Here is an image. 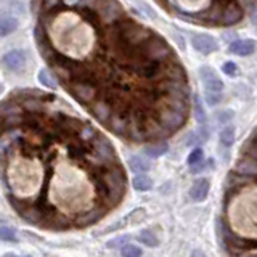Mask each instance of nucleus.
<instances>
[{"instance_id": "nucleus-1", "label": "nucleus", "mask_w": 257, "mask_h": 257, "mask_svg": "<svg viewBox=\"0 0 257 257\" xmlns=\"http://www.w3.org/2000/svg\"><path fill=\"white\" fill-rule=\"evenodd\" d=\"M217 228H219V241L222 243V247L230 255H239L241 252H244L251 247V246H247L249 243L244 238H241L236 235V233L231 231V228L223 222V219H219V222H217Z\"/></svg>"}, {"instance_id": "nucleus-2", "label": "nucleus", "mask_w": 257, "mask_h": 257, "mask_svg": "<svg viewBox=\"0 0 257 257\" xmlns=\"http://www.w3.org/2000/svg\"><path fill=\"white\" fill-rule=\"evenodd\" d=\"M185 120H187V114H183L179 109H175L172 104H169L164 98L163 104H161V108L156 112V122L161 127H164L169 134H174L185 124Z\"/></svg>"}, {"instance_id": "nucleus-3", "label": "nucleus", "mask_w": 257, "mask_h": 257, "mask_svg": "<svg viewBox=\"0 0 257 257\" xmlns=\"http://www.w3.org/2000/svg\"><path fill=\"white\" fill-rule=\"evenodd\" d=\"M142 53L145 60H153V61H164L166 58L171 56V47L166 40L158 36L151 34L145 42L142 44Z\"/></svg>"}, {"instance_id": "nucleus-4", "label": "nucleus", "mask_w": 257, "mask_h": 257, "mask_svg": "<svg viewBox=\"0 0 257 257\" xmlns=\"http://www.w3.org/2000/svg\"><path fill=\"white\" fill-rule=\"evenodd\" d=\"M153 32L150 29H147L142 24H137L134 21H125L120 24V31L119 36L122 37L124 44L127 47H139L140 44H143Z\"/></svg>"}, {"instance_id": "nucleus-5", "label": "nucleus", "mask_w": 257, "mask_h": 257, "mask_svg": "<svg viewBox=\"0 0 257 257\" xmlns=\"http://www.w3.org/2000/svg\"><path fill=\"white\" fill-rule=\"evenodd\" d=\"M199 80L203 87L206 88V92H212V93H220L223 88L222 79L217 76V72L211 66H201L199 71Z\"/></svg>"}, {"instance_id": "nucleus-6", "label": "nucleus", "mask_w": 257, "mask_h": 257, "mask_svg": "<svg viewBox=\"0 0 257 257\" xmlns=\"http://www.w3.org/2000/svg\"><path fill=\"white\" fill-rule=\"evenodd\" d=\"M163 90L169 95V98L175 100H190V88L185 80H177V79H169L163 84Z\"/></svg>"}, {"instance_id": "nucleus-7", "label": "nucleus", "mask_w": 257, "mask_h": 257, "mask_svg": "<svg viewBox=\"0 0 257 257\" xmlns=\"http://www.w3.org/2000/svg\"><path fill=\"white\" fill-rule=\"evenodd\" d=\"M2 64L13 72H18L26 66V53L23 50H10L2 56Z\"/></svg>"}, {"instance_id": "nucleus-8", "label": "nucleus", "mask_w": 257, "mask_h": 257, "mask_svg": "<svg viewBox=\"0 0 257 257\" xmlns=\"http://www.w3.org/2000/svg\"><path fill=\"white\" fill-rule=\"evenodd\" d=\"M191 45L196 52L203 53V55H211V53L217 52V48H219L215 39L207 34H195L191 37Z\"/></svg>"}, {"instance_id": "nucleus-9", "label": "nucleus", "mask_w": 257, "mask_h": 257, "mask_svg": "<svg viewBox=\"0 0 257 257\" xmlns=\"http://www.w3.org/2000/svg\"><path fill=\"white\" fill-rule=\"evenodd\" d=\"M122 15V7L116 0H104L100 8V16L104 23H114Z\"/></svg>"}, {"instance_id": "nucleus-10", "label": "nucleus", "mask_w": 257, "mask_h": 257, "mask_svg": "<svg viewBox=\"0 0 257 257\" xmlns=\"http://www.w3.org/2000/svg\"><path fill=\"white\" fill-rule=\"evenodd\" d=\"M72 95L76 96L79 101H84V103H88L92 101L95 96H96V90L92 84L85 82V80H80V82H76L72 85Z\"/></svg>"}, {"instance_id": "nucleus-11", "label": "nucleus", "mask_w": 257, "mask_h": 257, "mask_svg": "<svg viewBox=\"0 0 257 257\" xmlns=\"http://www.w3.org/2000/svg\"><path fill=\"white\" fill-rule=\"evenodd\" d=\"M254 52H255V42L251 39L235 40V42H231L228 47V53L236 55V56H249Z\"/></svg>"}, {"instance_id": "nucleus-12", "label": "nucleus", "mask_w": 257, "mask_h": 257, "mask_svg": "<svg viewBox=\"0 0 257 257\" xmlns=\"http://www.w3.org/2000/svg\"><path fill=\"white\" fill-rule=\"evenodd\" d=\"M209 188H211V183H209L207 179H198L190 188V198L195 201V203H201V201H204L207 198Z\"/></svg>"}, {"instance_id": "nucleus-13", "label": "nucleus", "mask_w": 257, "mask_h": 257, "mask_svg": "<svg viewBox=\"0 0 257 257\" xmlns=\"http://www.w3.org/2000/svg\"><path fill=\"white\" fill-rule=\"evenodd\" d=\"M236 172L244 177H257V161L249 156H241L235 166Z\"/></svg>"}, {"instance_id": "nucleus-14", "label": "nucleus", "mask_w": 257, "mask_h": 257, "mask_svg": "<svg viewBox=\"0 0 257 257\" xmlns=\"http://www.w3.org/2000/svg\"><path fill=\"white\" fill-rule=\"evenodd\" d=\"M106 124H109V128L112 134H116L117 137H122L125 139L127 137V127H128V120L125 116H120V114H114L111 116L109 120Z\"/></svg>"}, {"instance_id": "nucleus-15", "label": "nucleus", "mask_w": 257, "mask_h": 257, "mask_svg": "<svg viewBox=\"0 0 257 257\" xmlns=\"http://www.w3.org/2000/svg\"><path fill=\"white\" fill-rule=\"evenodd\" d=\"M92 112H93V116L100 120L101 124H106L109 117L112 116V109H111V104L106 103V101H96L93 104V108H92Z\"/></svg>"}, {"instance_id": "nucleus-16", "label": "nucleus", "mask_w": 257, "mask_h": 257, "mask_svg": "<svg viewBox=\"0 0 257 257\" xmlns=\"http://www.w3.org/2000/svg\"><path fill=\"white\" fill-rule=\"evenodd\" d=\"M241 20H243V10H241L238 5L230 4L223 10V15H222V23L223 24H236Z\"/></svg>"}, {"instance_id": "nucleus-17", "label": "nucleus", "mask_w": 257, "mask_h": 257, "mask_svg": "<svg viewBox=\"0 0 257 257\" xmlns=\"http://www.w3.org/2000/svg\"><path fill=\"white\" fill-rule=\"evenodd\" d=\"M20 23L15 16H0V37H7L18 29Z\"/></svg>"}, {"instance_id": "nucleus-18", "label": "nucleus", "mask_w": 257, "mask_h": 257, "mask_svg": "<svg viewBox=\"0 0 257 257\" xmlns=\"http://www.w3.org/2000/svg\"><path fill=\"white\" fill-rule=\"evenodd\" d=\"M167 151H169V145L164 140L156 142V143H150L145 147V153H147V156H150V158H159V156L166 155Z\"/></svg>"}, {"instance_id": "nucleus-19", "label": "nucleus", "mask_w": 257, "mask_h": 257, "mask_svg": "<svg viewBox=\"0 0 257 257\" xmlns=\"http://www.w3.org/2000/svg\"><path fill=\"white\" fill-rule=\"evenodd\" d=\"M140 72L145 77H156L161 71V61H153V60H145L140 64Z\"/></svg>"}, {"instance_id": "nucleus-20", "label": "nucleus", "mask_w": 257, "mask_h": 257, "mask_svg": "<svg viewBox=\"0 0 257 257\" xmlns=\"http://www.w3.org/2000/svg\"><path fill=\"white\" fill-rule=\"evenodd\" d=\"M137 239H139V243H142L143 246H148V247H156L159 244L158 236L151 230H142L139 233V236H137Z\"/></svg>"}, {"instance_id": "nucleus-21", "label": "nucleus", "mask_w": 257, "mask_h": 257, "mask_svg": "<svg viewBox=\"0 0 257 257\" xmlns=\"http://www.w3.org/2000/svg\"><path fill=\"white\" fill-rule=\"evenodd\" d=\"M23 109L18 103H15L13 100H7L4 103H0V116H12V114H21Z\"/></svg>"}, {"instance_id": "nucleus-22", "label": "nucleus", "mask_w": 257, "mask_h": 257, "mask_svg": "<svg viewBox=\"0 0 257 257\" xmlns=\"http://www.w3.org/2000/svg\"><path fill=\"white\" fill-rule=\"evenodd\" d=\"M128 167L132 169L134 172H147L150 171V163L142 156H132L128 159Z\"/></svg>"}, {"instance_id": "nucleus-23", "label": "nucleus", "mask_w": 257, "mask_h": 257, "mask_svg": "<svg viewBox=\"0 0 257 257\" xmlns=\"http://www.w3.org/2000/svg\"><path fill=\"white\" fill-rule=\"evenodd\" d=\"M132 185H134V188H135V190H139V191H148V190H151V187H153V180L150 179L148 175L139 174L137 177H134Z\"/></svg>"}, {"instance_id": "nucleus-24", "label": "nucleus", "mask_w": 257, "mask_h": 257, "mask_svg": "<svg viewBox=\"0 0 257 257\" xmlns=\"http://www.w3.org/2000/svg\"><path fill=\"white\" fill-rule=\"evenodd\" d=\"M235 127L233 125H225L222 131H220V143L223 145V147H231L233 142H235Z\"/></svg>"}, {"instance_id": "nucleus-25", "label": "nucleus", "mask_w": 257, "mask_h": 257, "mask_svg": "<svg viewBox=\"0 0 257 257\" xmlns=\"http://www.w3.org/2000/svg\"><path fill=\"white\" fill-rule=\"evenodd\" d=\"M39 82L42 84L44 87H47V88H56L55 79L50 76V72H48L45 68L39 71Z\"/></svg>"}, {"instance_id": "nucleus-26", "label": "nucleus", "mask_w": 257, "mask_h": 257, "mask_svg": "<svg viewBox=\"0 0 257 257\" xmlns=\"http://www.w3.org/2000/svg\"><path fill=\"white\" fill-rule=\"evenodd\" d=\"M195 101V117L196 120L201 124V125H206V112H204V108H203V104H201V100H199V96L195 95V98H193Z\"/></svg>"}, {"instance_id": "nucleus-27", "label": "nucleus", "mask_w": 257, "mask_h": 257, "mask_svg": "<svg viewBox=\"0 0 257 257\" xmlns=\"http://www.w3.org/2000/svg\"><path fill=\"white\" fill-rule=\"evenodd\" d=\"M23 106L26 108L29 112H40L44 109V103L39 98H26L23 101Z\"/></svg>"}, {"instance_id": "nucleus-28", "label": "nucleus", "mask_w": 257, "mask_h": 257, "mask_svg": "<svg viewBox=\"0 0 257 257\" xmlns=\"http://www.w3.org/2000/svg\"><path fill=\"white\" fill-rule=\"evenodd\" d=\"M120 254H122V257H140L142 249L139 246H134V244H124Z\"/></svg>"}, {"instance_id": "nucleus-29", "label": "nucleus", "mask_w": 257, "mask_h": 257, "mask_svg": "<svg viewBox=\"0 0 257 257\" xmlns=\"http://www.w3.org/2000/svg\"><path fill=\"white\" fill-rule=\"evenodd\" d=\"M0 239L2 241H16V230L0 225Z\"/></svg>"}, {"instance_id": "nucleus-30", "label": "nucleus", "mask_w": 257, "mask_h": 257, "mask_svg": "<svg viewBox=\"0 0 257 257\" xmlns=\"http://www.w3.org/2000/svg\"><path fill=\"white\" fill-rule=\"evenodd\" d=\"M203 158H204V151L201 150V148H195V150L190 153V156H188V166L191 167V166L201 163V161H203Z\"/></svg>"}, {"instance_id": "nucleus-31", "label": "nucleus", "mask_w": 257, "mask_h": 257, "mask_svg": "<svg viewBox=\"0 0 257 257\" xmlns=\"http://www.w3.org/2000/svg\"><path fill=\"white\" fill-rule=\"evenodd\" d=\"M222 71L223 74H227L228 77H236L238 76V66L233 61H227L222 66Z\"/></svg>"}, {"instance_id": "nucleus-32", "label": "nucleus", "mask_w": 257, "mask_h": 257, "mask_svg": "<svg viewBox=\"0 0 257 257\" xmlns=\"http://www.w3.org/2000/svg\"><path fill=\"white\" fill-rule=\"evenodd\" d=\"M222 101V95L220 93H212V92H206V103L209 106H215Z\"/></svg>"}, {"instance_id": "nucleus-33", "label": "nucleus", "mask_w": 257, "mask_h": 257, "mask_svg": "<svg viewBox=\"0 0 257 257\" xmlns=\"http://www.w3.org/2000/svg\"><path fill=\"white\" fill-rule=\"evenodd\" d=\"M231 117H233V112H231V111H222L220 114H217V116H215V119L219 120L220 124H227Z\"/></svg>"}, {"instance_id": "nucleus-34", "label": "nucleus", "mask_w": 257, "mask_h": 257, "mask_svg": "<svg viewBox=\"0 0 257 257\" xmlns=\"http://www.w3.org/2000/svg\"><path fill=\"white\" fill-rule=\"evenodd\" d=\"M56 4H58V0H45V7L47 8H53Z\"/></svg>"}, {"instance_id": "nucleus-35", "label": "nucleus", "mask_w": 257, "mask_h": 257, "mask_svg": "<svg viewBox=\"0 0 257 257\" xmlns=\"http://www.w3.org/2000/svg\"><path fill=\"white\" fill-rule=\"evenodd\" d=\"M239 2L243 4V5H249V4H252L254 0H239Z\"/></svg>"}, {"instance_id": "nucleus-36", "label": "nucleus", "mask_w": 257, "mask_h": 257, "mask_svg": "<svg viewBox=\"0 0 257 257\" xmlns=\"http://www.w3.org/2000/svg\"><path fill=\"white\" fill-rule=\"evenodd\" d=\"M191 257H204V255L201 254L199 251H196V252H193V255H191Z\"/></svg>"}, {"instance_id": "nucleus-37", "label": "nucleus", "mask_w": 257, "mask_h": 257, "mask_svg": "<svg viewBox=\"0 0 257 257\" xmlns=\"http://www.w3.org/2000/svg\"><path fill=\"white\" fill-rule=\"evenodd\" d=\"M246 257H257V251L251 252V254H249V255H246Z\"/></svg>"}, {"instance_id": "nucleus-38", "label": "nucleus", "mask_w": 257, "mask_h": 257, "mask_svg": "<svg viewBox=\"0 0 257 257\" xmlns=\"http://www.w3.org/2000/svg\"><path fill=\"white\" fill-rule=\"evenodd\" d=\"M4 257H20V255H16V254H7V255H4Z\"/></svg>"}, {"instance_id": "nucleus-39", "label": "nucleus", "mask_w": 257, "mask_h": 257, "mask_svg": "<svg viewBox=\"0 0 257 257\" xmlns=\"http://www.w3.org/2000/svg\"><path fill=\"white\" fill-rule=\"evenodd\" d=\"M85 5H88V2L87 0H82V7H85Z\"/></svg>"}, {"instance_id": "nucleus-40", "label": "nucleus", "mask_w": 257, "mask_h": 257, "mask_svg": "<svg viewBox=\"0 0 257 257\" xmlns=\"http://www.w3.org/2000/svg\"><path fill=\"white\" fill-rule=\"evenodd\" d=\"M0 92H2V84H0Z\"/></svg>"}]
</instances>
